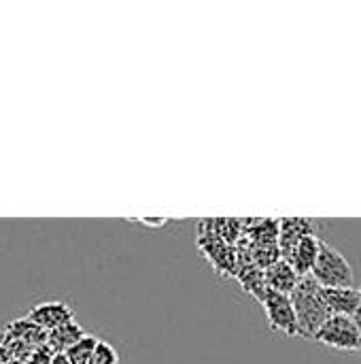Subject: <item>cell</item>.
Wrapping results in <instances>:
<instances>
[{
	"mask_svg": "<svg viewBox=\"0 0 361 364\" xmlns=\"http://www.w3.org/2000/svg\"><path fill=\"white\" fill-rule=\"evenodd\" d=\"M100 339H96L94 335H85L77 346H72L66 356L70 364H89L94 358V352H96V346H98Z\"/></svg>",
	"mask_w": 361,
	"mask_h": 364,
	"instance_id": "13",
	"label": "cell"
},
{
	"mask_svg": "<svg viewBox=\"0 0 361 364\" xmlns=\"http://www.w3.org/2000/svg\"><path fill=\"white\" fill-rule=\"evenodd\" d=\"M321 243H323V241H321L317 235H309V237H304V239L294 247V252L285 258V260L294 267V271H296L300 277L313 275V269H315V264H317V260H319Z\"/></svg>",
	"mask_w": 361,
	"mask_h": 364,
	"instance_id": "7",
	"label": "cell"
},
{
	"mask_svg": "<svg viewBox=\"0 0 361 364\" xmlns=\"http://www.w3.org/2000/svg\"><path fill=\"white\" fill-rule=\"evenodd\" d=\"M200 247L204 250L206 258L215 264V269L219 273L232 275L236 271V256L226 241H221L213 235H206V237H200Z\"/></svg>",
	"mask_w": 361,
	"mask_h": 364,
	"instance_id": "9",
	"label": "cell"
},
{
	"mask_svg": "<svg viewBox=\"0 0 361 364\" xmlns=\"http://www.w3.org/2000/svg\"><path fill=\"white\" fill-rule=\"evenodd\" d=\"M291 303L296 307L300 337L315 339L321 326L332 318V311L323 299V288L315 282L313 275L300 279L298 288L291 292Z\"/></svg>",
	"mask_w": 361,
	"mask_h": 364,
	"instance_id": "1",
	"label": "cell"
},
{
	"mask_svg": "<svg viewBox=\"0 0 361 364\" xmlns=\"http://www.w3.org/2000/svg\"><path fill=\"white\" fill-rule=\"evenodd\" d=\"M355 322H357V326H360V348H361V314L355 318Z\"/></svg>",
	"mask_w": 361,
	"mask_h": 364,
	"instance_id": "18",
	"label": "cell"
},
{
	"mask_svg": "<svg viewBox=\"0 0 361 364\" xmlns=\"http://www.w3.org/2000/svg\"><path fill=\"white\" fill-rule=\"evenodd\" d=\"M28 320H32L36 326H40L45 333H51L64 324H70L74 322V311L70 305L66 303H60V301H47V303H38L34 305L28 316Z\"/></svg>",
	"mask_w": 361,
	"mask_h": 364,
	"instance_id": "5",
	"label": "cell"
},
{
	"mask_svg": "<svg viewBox=\"0 0 361 364\" xmlns=\"http://www.w3.org/2000/svg\"><path fill=\"white\" fill-rule=\"evenodd\" d=\"M317 222L315 220H306V218H285L279 220V250H281V258L285 260L294 247L309 235H317Z\"/></svg>",
	"mask_w": 361,
	"mask_h": 364,
	"instance_id": "6",
	"label": "cell"
},
{
	"mask_svg": "<svg viewBox=\"0 0 361 364\" xmlns=\"http://www.w3.org/2000/svg\"><path fill=\"white\" fill-rule=\"evenodd\" d=\"M51 364H70V360H68V356H66V354H55V356H53V363Z\"/></svg>",
	"mask_w": 361,
	"mask_h": 364,
	"instance_id": "17",
	"label": "cell"
},
{
	"mask_svg": "<svg viewBox=\"0 0 361 364\" xmlns=\"http://www.w3.org/2000/svg\"><path fill=\"white\" fill-rule=\"evenodd\" d=\"M264 275H266L268 290H274V292H281V294H289V296H291V292L298 288V284L302 279L294 271V267L287 260H283V258L279 262H274L272 267H268L264 271Z\"/></svg>",
	"mask_w": 361,
	"mask_h": 364,
	"instance_id": "10",
	"label": "cell"
},
{
	"mask_svg": "<svg viewBox=\"0 0 361 364\" xmlns=\"http://www.w3.org/2000/svg\"><path fill=\"white\" fill-rule=\"evenodd\" d=\"M323 299H326L332 316H347V318L355 320L361 314V292L355 288L323 290Z\"/></svg>",
	"mask_w": 361,
	"mask_h": 364,
	"instance_id": "8",
	"label": "cell"
},
{
	"mask_svg": "<svg viewBox=\"0 0 361 364\" xmlns=\"http://www.w3.org/2000/svg\"><path fill=\"white\" fill-rule=\"evenodd\" d=\"M313 277L323 290L353 288V282H355L351 262L343 256L340 250H336L328 241L321 243V252H319V260L313 269Z\"/></svg>",
	"mask_w": 361,
	"mask_h": 364,
	"instance_id": "2",
	"label": "cell"
},
{
	"mask_svg": "<svg viewBox=\"0 0 361 364\" xmlns=\"http://www.w3.org/2000/svg\"><path fill=\"white\" fill-rule=\"evenodd\" d=\"M262 305H264V311L268 318V326L272 331H279L287 337H300L298 316H296V307H294L289 294L268 290Z\"/></svg>",
	"mask_w": 361,
	"mask_h": 364,
	"instance_id": "4",
	"label": "cell"
},
{
	"mask_svg": "<svg viewBox=\"0 0 361 364\" xmlns=\"http://www.w3.org/2000/svg\"><path fill=\"white\" fill-rule=\"evenodd\" d=\"M53 356H55V354H53L47 346H40V348L34 350V354L28 358V363L26 364H51L53 363Z\"/></svg>",
	"mask_w": 361,
	"mask_h": 364,
	"instance_id": "15",
	"label": "cell"
},
{
	"mask_svg": "<svg viewBox=\"0 0 361 364\" xmlns=\"http://www.w3.org/2000/svg\"><path fill=\"white\" fill-rule=\"evenodd\" d=\"M317 343L340 350V352H361L360 326L353 318L332 316L315 337Z\"/></svg>",
	"mask_w": 361,
	"mask_h": 364,
	"instance_id": "3",
	"label": "cell"
},
{
	"mask_svg": "<svg viewBox=\"0 0 361 364\" xmlns=\"http://www.w3.org/2000/svg\"><path fill=\"white\" fill-rule=\"evenodd\" d=\"M89 364H119V354H117V350L111 343L98 341L96 352H94V358H91Z\"/></svg>",
	"mask_w": 361,
	"mask_h": 364,
	"instance_id": "14",
	"label": "cell"
},
{
	"mask_svg": "<svg viewBox=\"0 0 361 364\" xmlns=\"http://www.w3.org/2000/svg\"><path fill=\"white\" fill-rule=\"evenodd\" d=\"M4 337H11V339H17V341H23L32 348H40V346H47V333L36 326L32 320L28 318H17V320H11L2 331H0Z\"/></svg>",
	"mask_w": 361,
	"mask_h": 364,
	"instance_id": "11",
	"label": "cell"
},
{
	"mask_svg": "<svg viewBox=\"0 0 361 364\" xmlns=\"http://www.w3.org/2000/svg\"><path fill=\"white\" fill-rule=\"evenodd\" d=\"M13 360V356L9 354V350L4 348V346H0V364H6Z\"/></svg>",
	"mask_w": 361,
	"mask_h": 364,
	"instance_id": "16",
	"label": "cell"
},
{
	"mask_svg": "<svg viewBox=\"0 0 361 364\" xmlns=\"http://www.w3.org/2000/svg\"><path fill=\"white\" fill-rule=\"evenodd\" d=\"M6 364H26V363H21V360H11V363H6Z\"/></svg>",
	"mask_w": 361,
	"mask_h": 364,
	"instance_id": "19",
	"label": "cell"
},
{
	"mask_svg": "<svg viewBox=\"0 0 361 364\" xmlns=\"http://www.w3.org/2000/svg\"><path fill=\"white\" fill-rule=\"evenodd\" d=\"M85 328L77 322H70V324H64L51 333H47V348L53 352V354H66L72 346H77L83 337H85Z\"/></svg>",
	"mask_w": 361,
	"mask_h": 364,
	"instance_id": "12",
	"label": "cell"
}]
</instances>
